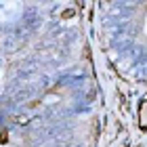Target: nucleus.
Segmentation results:
<instances>
[{
    "mask_svg": "<svg viewBox=\"0 0 147 147\" xmlns=\"http://www.w3.org/2000/svg\"><path fill=\"white\" fill-rule=\"evenodd\" d=\"M139 120H141V126H143V128H147V99H145L143 105H141V111H139Z\"/></svg>",
    "mask_w": 147,
    "mask_h": 147,
    "instance_id": "f257e3e1",
    "label": "nucleus"
}]
</instances>
